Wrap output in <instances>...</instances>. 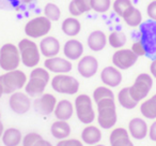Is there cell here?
<instances>
[{"mask_svg": "<svg viewBox=\"0 0 156 146\" xmlns=\"http://www.w3.org/2000/svg\"><path fill=\"white\" fill-rule=\"evenodd\" d=\"M122 18L126 23V25L129 27H139L142 24V13L140 10L137 9L134 6L126 10Z\"/></svg>", "mask_w": 156, "mask_h": 146, "instance_id": "28", "label": "cell"}, {"mask_svg": "<svg viewBox=\"0 0 156 146\" xmlns=\"http://www.w3.org/2000/svg\"><path fill=\"white\" fill-rule=\"evenodd\" d=\"M61 30H62V32L65 36L74 38L79 35V32H80L81 24L76 17L71 16V17L65 18L62 22V24H61Z\"/></svg>", "mask_w": 156, "mask_h": 146, "instance_id": "26", "label": "cell"}, {"mask_svg": "<svg viewBox=\"0 0 156 146\" xmlns=\"http://www.w3.org/2000/svg\"><path fill=\"white\" fill-rule=\"evenodd\" d=\"M153 87V77L149 73H140L129 87L130 96L136 102L144 100Z\"/></svg>", "mask_w": 156, "mask_h": 146, "instance_id": "9", "label": "cell"}, {"mask_svg": "<svg viewBox=\"0 0 156 146\" xmlns=\"http://www.w3.org/2000/svg\"><path fill=\"white\" fill-rule=\"evenodd\" d=\"M83 44L77 39H69L63 45V54L69 60H78L83 55Z\"/></svg>", "mask_w": 156, "mask_h": 146, "instance_id": "20", "label": "cell"}, {"mask_svg": "<svg viewBox=\"0 0 156 146\" xmlns=\"http://www.w3.org/2000/svg\"><path fill=\"white\" fill-rule=\"evenodd\" d=\"M74 104L67 99H63L57 102V105L55 107L54 114L58 120H69L74 115Z\"/></svg>", "mask_w": 156, "mask_h": 146, "instance_id": "23", "label": "cell"}, {"mask_svg": "<svg viewBox=\"0 0 156 146\" xmlns=\"http://www.w3.org/2000/svg\"><path fill=\"white\" fill-rule=\"evenodd\" d=\"M51 30V22L45 16H37L31 18L25 25L24 31L29 39L44 38Z\"/></svg>", "mask_w": 156, "mask_h": 146, "instance_id": "8", "label": "cell"}, {"mask_svg": "<svg viewBox=\"0 0 156 146\" xmlns=\"http://www.w3.org/2000/svg\"><path fill=\"white\" fill-rule=\"evenodd\" d=\"M9 107L12 110V112H14L15 114L24 115L31 109L32 101L26 92H15L10 95Z\"/></svg>", "mask_w": 156, "mask_h": 146, "instance_id": "12", "label": "cell"}, {"mask_svg": "<svg viewBox=\"0 0 156 146\" xmlns=\"http://www.w3.org/2000/svg\"><path fill=\"white\" fill-rule=\"evenodd\" d=\"M130 50L133 51V53H134L135 55H137L138 57H141V56H145L147 55V52H145V48L144 46H143V44L141 43L140 41H136L133 43L132 45V48Z\"/></svg>", "mask_w": 156, "mask_h": 146, "instance_id": "38", "label": "cell"}, {"mask_svg": "<svg viewBox=\"0 0 156 146\" xmlns=\"http://www.w3.org/2000/svg\"><path fill=\"white\" fill-rule=\"evenodd\" d=\"M128 133L135 140H144L149 134V126L143 118L135 117L128 122Z\"/></svg>", "mask_w": 156, "mask_h": 146, "instance_id": "18", "label": "cell"}, {"mask_svg": "<svg viewBox=\"0 0 156 146\" xmlns=\"http://www.w3.org/2000/svg\"><path fill=\"white\" fill-rule=\"evenodd\" d=\"M27 84V75L20 69L8 71L0 75V86L2 87L3 94L11 95L20 92Z\"/></svg>", "mask_w": 156, "mask_h": 146, "instance_id": "4", "label": "cell"}, {"mask_svg": "<svg viewBox=\"0 0 156 146\" xmlns=\"http://www.w3.org/2000/svg\"><path fill=\"white\" fill-rule=\"evenodd\" d=\"M0 118H1V112H0Z\"/></svg>", "mask_w": 156, "mask_h": 146, "instance_id": "48", "label": "cell"}, {"mask_svg": "<svg viewBox=\"0 0 156 146\" xmlns=\"http://www.w3.org/2000/svg\"><path fill=\"white\" fill-rule=\"evenodd\" d=\"M106 98H112L115 99V94H113L112 89L107 86H98L94 89L93 95H92V100L94 102H98L102 99H106Z\"/></svg>", "mask_w": 156, "mask_h": 146, "instance_id": "33", "label": "cell"}, {"mask_svg": "<svg viewBox=\"0 0 156 146\" xmlns=\"http://www.w3.org/2000/svg\"><path fill=\"white\" fill-rule=\"evenodd\" d=\"M140 113L147 119H156V94L141 103Z\"/></svg>", "mask_w": 156, "mask_h": 146, "instance_id": "29", "label": "cell"}, {"mask_svg": "<svg viewBox=\"0 0 156 146\" xmlns=\"http://www.w3.org/2000/svg\"><path fill=\"white\" fill-rule=\"evenodd\" d=\"M91 0H72L69 5V11L73 17H77L91 11Z\"/></svg>", "mask_w": 156, "mask_h": 146, "instance_id": "27", "label": "cell"}, {"mask_svg": "<svg viewBox=\"0 0 156 146\" xmlns=\"http://www.w3.org/2000/svg\"><path fill=\"white\" fill-rule=\"evenodd\" d=\"M132 6H134L132 2V0H115L112 8H113V11L115 12V14L119 15L120 17H122L126 10L132 7Z\"/></svg>", "mask_w": 156, "mask_h": 146, "instance_id": "35", "label": "cell"}, {"mask_svg": "<svg viewBox=\"0 0 156 146\" xmlns=\"http://www.w3.org/2000/svg\"><path fill=\"white\" fill-rule=\"evenodd\" d=\"M147 14L150 20L156 22V0H153L147 5Z\"/></svg>", "mask_w": 156, "mask_h": 146, "instance_id": "40", "label": "cell"}, {"mask_svg": "<svg viewBox=\"0 0 156 146\" xmlns=\"http://www.w3.org/2000/svg\"><path fill=\"white\" fill-rule=\"evenodd\" d=\"M118 102L122 107L126 110H133L138 105V102L133 99V97L130 96L129 92V87H124L118 92Z\"/></svg>", "mask_w": 156, "mask_h": 146, "instance_id": "30", "label": "cell"}, {"mask_svg": "<svg viewBox=\"0 0 156 146\" xmlns=\"http://www.w3.org/2000/svg\"><path fill=\"white\" fill-rule=\"evenodd\" d=\"M147 137H150V140L153 142H156V119H154V122L149 126V134Z\"/></svg>", "mask_w": 156, "mask_h": 146, "instance_id": "41", "label": "cell"}, {"mask_svg": "<svg viewBox=\"0 0 156 146\" xmlns=\"http://www.w3.org/2000/svg\"><path fill=\"white\" fill-rule=\"evenodd\" d=\"M107 43V36L102 30H94L88 36L87 44L88 47L93 52H101L106 47Z\"/></svg>", "mask_w": 156, "mask_h": 146, "instance_id": "22", "label": "cell"}, {"mask_svg": "<svg viewBox=\"0 0 156 146\" xmlns=\"http://www.w3.org/2000/svg\"><path fill=\"white\" fill-rule=\"evenodd\" d=\"M77 71L85 79H91L98 71V60L92 55L83 56L78 61Z\"/></svg>", "mask_w": 156, "mask_h": 146, "instance_id": "15", "label": "cell"}, {"mask_svg": "<svg viewBox=\"0 0 156 146\" xmlns=\"http://www.w3.org/2000/svg\"><path fill=\"white\" fill-rule=\"evenodd\" d=\"M74 109L78 120L83 125H91L95 120V111L93 107V100L86 94L78 95L75 98Z\"/></svg>", "mask_w": 156, "mask_h": 146, "instance_id": "5", "label": "cell"}, {"mask_svg": "<svg viewBox=\"0 0 156 146\" xmlns=\"http://www.w3.org/2000/svg\"><path fill=\"white\" fill-rule=\"evenodd\" d=\"M95 104L96 110H98L96 120H98V127H101L104 130L112 129L118 122L117 105H115V99H102Z\"/></svg>", "mask_w": 156, "mask_h": 146, "instance_id": "2", "label": "cell"}, {"mask_svg": "<svg viewBox=\"0 0 156 146\" xmlns=\"http://www.w3.org/2000/svg\"><path fill=\"white\" fill-rule=\"evenodd\" d=\"M34 146H54V145H52L49 141H47V140H45V139L42 137L41 140H39V141L34 144Z\"/></svg>", "mask_w": 156, "mask_h": 146, "instance_id": "43", "label": "cell"}, {"mask_svg": "<svg viewBox=\"0 0 156 146\" xmlns=\"http://www.w3.org/2000/svg\"><path fill=\"white\" fill-rule=\"evenodd\" d=\"M138 60V56L129 48H120L112 55V63L119 70H127L132 68Z\"/></svg>", "mask_w": 156, "mask_h": 146, "instance_id": "13", "label": "cell"}, {"mask_svg": "<svg viewBox=\"0 0 156 146\" xmlns=\"http://www.w3.org/2000/svg\"><path fill=\"white\" fill-rule=\"evenodd\" d=\"M72 129L71 126L65 120H58L54 122L50 126V133L51 135L57 139L58 141L61 140H66L69 139V137L71 135Z\"/></svg>", "mask_w": 156, "mask_h": 146, "instance_id": "24", "label": "cell"}, {"mask_svg": "<svg viewBox=\"0 0 156 146\" xmlns=\"http://www.w3.org/2000/svg\"><path fill=\"white\" fill-rule=\"evenodd\" d=\"M24 6V0H0V10L13 11Z\"/></svg>", "mask_w": 156, "mask_h": 146, "instance_id": "36", "label": "cell"}, {"mask_svg": "<svg viewBox=\"0 0 156 146\" xmlns=\"http://www.w3.org/2000/svg\"><path fill=\"white\" fill-rule=\"evenodd\" d=\"M0 146H1V145H0Z\"/></svg>", "mask_w": 156, "mask_h": 146, "instance_id": "49", "label": "cell"}, {"mask_svg": "<svg viewBox=\"0 0 156 146\" xmlns=\"http://www.w3.org/2000/svg\"><path fill=\"white\" fill-rule=\"evenodd\" d=\"M42 137H43L37 132H29L23 137L22 146H34V144Z\"/></svg>", "mask_w": 156, "mask_h": 146, "instance_id": "37", "label": "cell"}, {"mask_svg": "<svg viewBox=\"0 0 156 146\" xmlns=\"http://www.w3.org/2000/svg\"><path fill=\"white\" fill-rule=\"evenodd\" d=\"M122 77L121 70L115 68V66H107L101 71V81L103 82L105 86L109 88L118 87L122 83Z\"/></svg>", "mask_w": 156, "mask_h": 146, "instance_id": "16", "label": "cell"}, {"mask_svg": "<svg viewBox=\"0 0 156 146\" xmlns=\"http://www.w3.org/2000/svg\"><path fill=\"white\" fill-rule=\"evenodd\" d=\"M80 137L83 144L90 146L96 145L100 143L103 137L102 130L100 129V127H96L94 125H87L81 131Z\"/></svg>", "mask_w": 156, "mask_h": 146, "instance_id": "21", "label": "cell"}, {"mask_svg": "<svg viewBox=\"0 0 156 146\" xmlns=\"http://www.w3.org/2000/svg\"><path fill=\"white\" fill-rule=\"evenodd\" d=\"M37 0H24V6L25 5H29V3H32V2H37Z\"/></svg>", "mask_w": 156, "mask_h": 146, "instance_id": "45", "label": "cell"}, {"mask_svg": "<svg viewBox=\"0 0 156 146\" xmlns=\"http://www.w3.org/2000/svg\"><path fill=\"white\" fill-rule=\"evenodd\" d=\"M50 82L49 71L45 68L35 67L31 70L29 74V80L25 85V92L29 97L37 98L44 94L48 83Z\"/></svg>", "mask_w": 156, "mask_h": 146, "instance_id": "1", "label": "cell"}, {"mask_svg": "<svg viewBox=\"0 0 156 146\" xmlns=\"http://www.w3.org/2000/svg\"><path fill=\"white\" fill-rule=\"evenodd\" d=\"M17 47L20 50V60L25 67L31 69L37 67L41 60V52L39 45L32 39L24 38L18 42Z\"/></svg>", "mask_w": 156, "mask_h": 146, "instance_id": "3", "label": "cell"}, {"mask_svg": "<svg viewBox=\"0 0 156 146\" xmlns=\"http://www.w3.org/2000/svg\"></svg>", "mask_w": 156, "mask_h": 146, "instance_id": "50", "label": "cell"}, {"mask_svg": "<svg viewBox=\"0 0 156 146\" xmlns=\"http://www.w3.org/2000/svg\"><path fill=\"white\" fill-rule=\"evenodd\" d=\"M3 132H5V126H3V122H1V119H0V139H1V137H2Z\"/></svg>", "mask_w": 156, "mask_h": 146, "instance_id": "44", "label": "cell"}, {"mask_svg": "<svg viewBox=\"0 0 156 146\" xmlns=\"http://www.w3.org/2000/svg\"><path fill=\"white\" fill-rule=\"evenodd\" d=\"M91 8L96 13H106L111 8V0H91Z\"/></svg>", "mask_w": 156, "mask_h": 146, "instance_id": "34", "label": "cell"}, {"mask_svg": "<svg viewBox=\"0 0 156 146\" xmlns=\"http://www.w3.org/2000/svg\"><path fill=\"white\" fill-rule=\"evenodd\" d=\"M22 63L20 50L13 43H5L0 47V68L3 71H13L18 69Z\"/></svg>", "mask_w": 156, "mask_h": 146, "instance_id": "6", "label": "cell"}, {"mask_svg": "<svg viewBox=\"0 0 156 146\" xmlns=\"http://www.w3.org/2000/svg\"><path fill=\"white\" fill-rule=\"evenodd\" d=\"M139 41L143 44L147 56L156 54V22L147 20L139 26Z\"/></svg>", "mask_w": 156, "mask_h": 146, "instance_id": "7", "label": "cell"}, {"mask_svg": "<svg viewBox=\"0 0 156 146\" xmlns=\"http://www.w3.org/2000/svg\"><path fill=\"white\" fill-rule=\"evenodd\" d=\"M109 144L110 146H135L130 140L128 130L123 127L112 129L109 134Z\"/></svg>", "mask_w": 156, "mask_h": 146, "instance_id": "19", "label": "cell"}, {"mask_svg": "<svg viewBox=\"0 0 156 146\" xmlns=\"http://www.w3.org/2000/svg\"><path fill=\"white\" fill-rule=\"evenodd\" d=\"M57 98L52 94L44 92L43 95L37 97L32 102L33 110L42 116H48L54 113L57 105Z\"/></svg>", "mask_w": 156, "mask_h": 146, "instance_id": "11", "label": "cell"}, {"mask_svg": "<svg viewBox=\"0 0 156 146\" xmlns=\"http://www.w3.org/2000/svg\"><path fill=\"white\" fill-rule=\"evenodd\" d=\"M51 88L58 94L76 95L79 90V82L77 79L69 74H56L50 81Z\"/></svg>", "mask_w": 156, "mask_h": 146, "instance_id": "10", "label": "cell"}, {"mask_svg": "<svg viewBox=\"0 0 156 146\" xmlns=\"http://www.w3.org/2000/svg\"><path fill=\"white\" fill-rule=\"evenodd\" d=\"M107 41H108V44L112 48L120 50V48H122L126 44L127 38H126V35L123 31L115 30L109 33L108 38H107Z\"/></svg>", "mask_w": 156, "mask_h": 146, "instance_id": "31", "label": "cell"}, {"mask_svg": "<svg viewBox=\"0 0 156 146\" xmlns=\"http://www.w3.org/2000/svg\"><path fill=\"white\" fill-rule=\"evenodd\" d=\"M44 16L47 17L50 22H58L61 17V10L56 3L48 2L44 7Z\"/></svg>", "mask_w": 156, "mask_h": 146, "instance_id": "32", "label": "cell"}, {"mask_svg": "<svg viewBox=\"0 0 156 146\" xmlns=\"http://www.w3.org/2000/svg\"><path fill=\"white\" fill-rule=\"evenodd\" d=\"M44 68L56 74H67L73 69V65L69 59L56 56L51 58H46V60L44 61Z\"/></svg>", "mask_w": 156, "mask_h": 146, "instance_id": "14", "label": "cell"}, {"mask_svg": "<svg viewBox=\"0 0 156 146\" xmlns=\"http://www.w3.org/2000/svg\"><path fill=\"white\" fill-rule=\"evenodd\" d=\"M93 146H106V145H104V144H100V143H98V144H96V145H93Z\"/></svg>", "mask_w": 156, "mask_h": 146, "instance_id": "47", "label": "cell"}, {"mask_svg": "<svg viewBox=\"0 0 156 146\" xmlns=\"http://www.w3.org/2000/svg\"><path fill=\"white\" fill-rule=\"evenodd\" d=\"M40 52L41 55H43L46 58H51V57L58 56L60 53L61 45L60 42L57 38L52 37V36H46L41 40L39 44Z\"/></svg>", "mask_w": 156, "mask_h": 146, "instance_id": "17", "label": "cell"}, {"mask_svg": "<svg viewBox=\"0 0 156 146\" xmlns=\"http://www.w3.org/2000/svg\"><path fill=\"white\" fill-rule=\"evenodd\" d=\"M56 146H85L83 141L78 139H66L61 140L57 143Z\"/></svg>", "mask_w": 156, "mask_h": 146, "instance_id": "39", "label": "cell"}, {"mask_svg": "<svg viewBox=\"0 0 156 146\" xmlns=\"http://www.w3.org/2000/svg\"><path fill=\"white\" fill-rule=\"evenodd\" d=\"M2 95H3V90H2V87L0 86V98L2 97Z\"/></svg>", "mask_w": 156, "mask_h": 146, "instance_id": "46", "label": "cell"}, {"mask_svg": "<svg viewBox=\"0 0 156 146\" xmlns=\"http://www.w3.org/2000/svg\"><path fill=\"white\" fill-rule=\"evenodd\" d=\"M23 137L24 135L20 129L10 127L8 129H5L1 140L5 146H20V144H22Z\"/></svg>", "mask_w": 156, "mask_h": 146, "instance_id": "25", "label": "cell"}, {"mask_svg": "<svg viewBox=\"0 0 156 146\" xmlns=\"http://www.w3.org/2000/svg\"><path fill=\"white\" fill-rule=\"evenodd\" d=\"M150 73H151L152 77L156 79V58H154L150 65Z\"/></svg>", "mask_w": 156, "mask_h": 146, "instance_id": "42", "label": "cell"}]
</instances>
